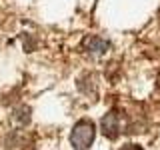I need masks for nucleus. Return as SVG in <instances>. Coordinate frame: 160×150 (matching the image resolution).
<instances>
[{"label":"nucleus","mask_w":160,"mask_h":150,"mask_svg":"<svg viewBox=\"0 0 160 150\" xmlns=\"http://www.w3.org/2000/svg\"><path fill=\"white\" fill-rule=\"evenodd\" d=\"M34 46H36V40L30 36V34H26V36H24V50H26V52H32Z\"/></svg>","instance_id":"5"},{"label":"nucleus","mask_w":160,"mask_h":150,"mask_svg":"<svg viewBox=\"0 0 160 150\" xmlns=\"http://www.w3.org/2000/svg\"><path fill=\"white\" fill-rule=\"evenodd\" d=\"M30 106H26V104H20V106L14 110V114H12V118H14V122L20 124V126H26V124L30 122Z\"/></svg>","instance_id":"4"},{"label":"nucleus","mask_w":160,"mask_h":150,"mask_svg":"<svg viewBox=\"0 0 160 150\" xmlns=\"http://www.w3.org/2000/svg\"><path fill=\"white\" fill-rule=\"evenodd\" d=\"M100 128H102V134L110 140L118 138L120 134V114L116 110H110L108 114H104L102 120H100Z\"/></svg>","instance_id":"2"},{"label":"nucleus","mask_w":160,"mask_h":150,"mask_svg":"<svg viewBox=\"0 0 160 150\" xmlns=\"http://www.w3.org/2000/svg\"><path fill=\"white\" fill-rule=\"evenodd\" d=\"M94 136H96L94 122L88 118H82L74 124L72 134H70V144H72L74 150H88L90 144L94 142Z\"/></svg>","instance_id":"1"},{"label":"nucleus","mask_w":160,"mask_h":150,"mask_svg":"<svg viewBox=\"0 0 160 150\" xmlns=\"http://www.w3.org/2000/svg\"><path fill=\"white\" fill-rule=\"evenodd\" d=\"M120 150H142V146H138V144H124Z\"/></svg>","instance_id":"6"},{"label":"nucleus","mask_w":160,"mask_h":150,"mask_svg":"<svg viewBox=\"0 0 160 150\" xmlns=\"http://www.w3.org/2000/svg\"><path fill=\"white\" fill-rule=\"evenodd\" d=\"M82 48L86 50L88 54H92V56H96V54H104L106 50L110 48V42L100 36H86L82 42Z\"/></svg>","instance_id":"3"}]
</instances>
